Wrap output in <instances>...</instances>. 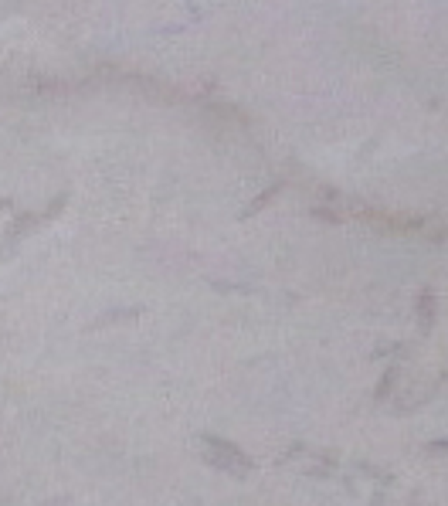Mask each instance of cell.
<instances>
[{
	"mask_svg": "<svg viewBox=\"0 0 448 506\" xmlns=\"http://www.w3.org/2000/svg\"><path fill=\"white\" fill-rule=\"evenodd\" d=\"M201 452L204 459L217 466L221 473H231V476H248L252 473V459L241 452L238 445H231L228 438H217V435H201Z\"/></svg>",
	"mask_w": 448,
	"mask_h": 506,
	"instance_id": "6da1fadb",
	"label": "cell"
},
{
	"mask_svg": "<svg viewBox=\"0 0 448 506\" xmlns=\"http://www.w3.org/2000/svg\"><path fill=\"white\" fill-rule=\"evenodd\" d=\"M41 224V214H21L14 224H10V235H7V248H14L17 241L24 238V235H31L34 228Z\"/></svg>",
	"mask_w": 448,
	"mask_h": 506,
	"instance_id": "7a4b0ae2",
	"label": "cell"
},
{
	"mask_svg": "<svg viewBox=\"0 0 448 506\" xmlns=\"http://www.w3.org/2000/svg\"><path fill=\"white\" fill-rule=\"evenodd\" d=\"M431 323H435V293L422 289L418 293V326H422V333L431 330Z\"/></svg>",
	"mask_w": 448,
	"mask_h": 506,
	"instance_id": "3957f363",
	"label": "cell"
},
{
	"mask_svg": "<svg viewBox=\"0 0 448 506\" xmlns=\"http://www.w3.org/2000/svg\"><path fill=\"white\" fill-rule=\"evenodd\" d=\"M279 190H282V184H272V187H268V190H262V194H258V197H255V201H252V204H248L245 211H241V221H245V217H255V214L262 211L265 204H272Z\"/></svg>",
	"mask_w": 448,
	"mask_h": 506,
	"instance_id": "277c9868",
	"label": "cell"
},
{
	"mask_svg": "<svg viewBox=\"0 0 448 506\" xmlns=\"http://www.w3.org/2000/svg\"><path fill=\"white\" fill-rule=\"evenodd\" d=\"M394 381H397V367H391V371L384 374V381H380V388H377V401H384L391 391H394Z\"/></svg>",
	"mask_w": 448,
	"mask_h": 506,
	"instance_id": "5b68a950",
	"label": "cell"
},
{
	"mask_svg": "<svg viewBox=\"0 0 448 506\" xmlns=\"http://www.w3.org/2000/svg\"><path fill=\"white\" fill-rule=\"evenodd\" d=\"M10 208V197H0V211H7Z\"/></svg>",
	"mask_w": 448,
	"mask_h": 506,
	"instance_id": "8992f818",
	"label": "cell"
}]
</instances>
